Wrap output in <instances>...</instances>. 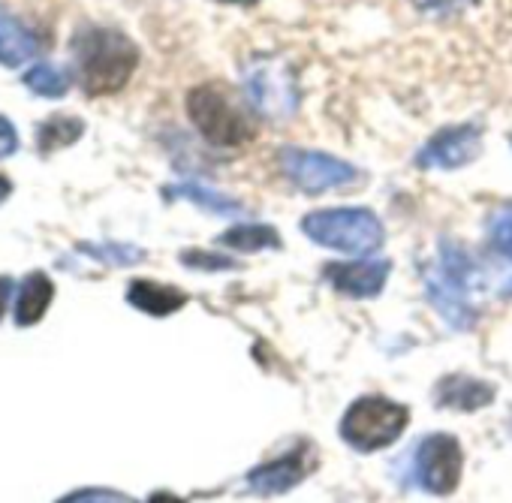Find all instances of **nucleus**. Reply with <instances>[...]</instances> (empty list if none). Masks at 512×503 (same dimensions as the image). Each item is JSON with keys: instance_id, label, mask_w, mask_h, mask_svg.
<instances>
[{"instance_id": "26", "label": "nucleus", "mask_w": 512, "mask_h": 503, "mask_svg": "<svg viewBox=\"0 0 512 503\" xmlns=\"http://www.w3.org/2000/svg\"><path fill=\"white\" fill-rule=\"evenodd\" d=\"M13 290H16L13 278H0V317H4V311H7V302H10Z\"/></svg>"}, {"instance_id": "25", "label": "nucleus", "mask_w": 512, "mask_h": 503, "mask_svg": "<svg viewBox=\"0 0 512 503\" xmlns=\"http://www.w3.org/2000/svg\"><path fill=\"white\" fill-rule=\"evenodd\" d=\"M413 4L425 13H446V10H458L470 4V0H413Z\"/></svg>"}, {"instance_id": "11", "label": "nucleus", "mask_w": 512, "mask_h": 503, "mask_svg": "<svg viewBox=\"0 0 512 503\" xmlns=\"http://www.w3.org/2000/svg\"><path fill=\"white\" fill-rule=\"evenodd\" d=\"M389 263L386 260H365V263H332L326 266V281L350 296V299H371L383 290L386 278H389Z\"/></svg>"}, {"instance_id": "23", "label": "nucleus", "mask_w": 512, "mask_h": 503, "mask_svg": "<svg viewBox=\"0 0 512 503\" xmlns=\"http://www.w3.org/2000/svg\"><path fill=\"white\" fill-rule=\"evenodd\" d=\"M181 263L196 266V269H205V272L235 269V263H232V260H226V257H214V254H202V250H187V254H181Z\"/></svg>"}, {"instance_id": "22", "label": "nucleus", "mask_w": 512, "mask_h": 503, "mask_svg": "<svg viewBox=\"0 0 512 503\" xmlns=\"http://www.w3.org/2000/svg\"><path fill=\"white\" fill-rule=\"evenodd\" d=\"M58 503H136L133 497L121 494V491H109V488H85V491H73Z\"/></svg>"}, {"instance_id": "19", "label": "nucleus", "mask_w": 512, "mask_h": 503, "mask_svg": "<svg viewBox=\"0 0 512 503\" xmlns=\"http://www.w3.org/2000/svg\"><path fill=\"white\" fill-rule=\"evenodd\" d=\"M82 133H85V124H82L79 118H49V121L37 130V145H40L43 151L67 148V145H73Z\"/></svg>"}, {"instance_id": "18", "label": "nucleus", "mask_w": 512, "mask_h": 503, "mask_svg": "<svg viewBox=\"0 0 512 503\" xmlns=\"http://www.w3.org/2000/svg\"><path fill=\"white\" fill-rule=\"evenodd\" d=\"M488 238L494 244L497 254L509 263V272L500 284V296H512V202L500 205L488 217Z\"/></svg>"}, {"instance_id": "1", "label": "nucleus", "mask_w": 512, "mask_h": 503, "mask_svg": "<svg viewBox=\"0 0 512 503\" xmlns=\"http://www.w3.org/2000/svg\"><path fill=\"white\" fill-rule=\"evenodd\" d=\"M79 82L85 94L106 97L121 91L139 67V49L115 28H82L73 40Z\"/></svg>"}, {"instance_id": "6", "label": "nucleus", "mask_w": 512, "mask_h": 503, "mask_svg": "<svg viewBox=\"0 0 512 503\" xmlns=\"http://www.w3.org/2000/svg\"><path fill=\"white\" fill-rule=\"evenodd\" d=\"M244 91L250 106L275 121H284L299 106V88L290 67L278 58H256L244 73Z\"/></svg>"}, {"instance_id": "8", "label": "nucleus", "mask_w": 512, "mask_h": 503, "mask_svg": "<svg viewBox=\"0 0 512 503\" xmlns=\"http://www.w3.org/2000/svg\"><path fill=\"white\" fill-rule=\"evenodd\" d=\"M464 467L461 443L452 434H428L413 452L410 479L431 494H452Z\"/></svg>"}, {"instance_id": "12", "label": "nucleus", "mask_w": 512, "mask_h": 503, "mask_svg": "<svg viewBox=\"0 0 512 503\" xmlns=\"http://www.w3.org/2000/svg\"><path fill=\"white\" fill-rule=\"evenodd\" d=\"M437 404L440 407H452V410H479L494 398V389L488 383H479L467 374H452L446 380H440L437 386Z\"/></svg>"}, {"instance_id": "16", "label": "nucleus", "mask_w": 512, "mask_h": 503, "mask_svg": "<svg viewBox=\"0 0 512 503\" xmlns=\"http://www.w3.org/2000/svg\"><path fill=\"white\" fill-rule=\"evenodd\" d=\"M37 55V40L28 28H22L13 16L0 10V64L22 67Z\"/></svg>"}, {"instance_id": "17", "label": "nucleus", "mask_w": 512, "mask_h": 503, "mask_svg": "<svg viewBox=\"0 0 512 503\" xmlns=\"http://www.w3.org/2000/svg\"><path fill=\"white\" fill-rule=\"evenodd\" d=\"M217 244L244 250V254H256V250H266V247H281V235L266 223H238V226L226 229L217 238Z\"/></svg>"}, {"instance_id": "21", "label": "nucleus", "mask_w": 512, "mask_h": 503, "mask_svg": "<svg viewBox=\"0 0 512 503\" xmlns=\"http://www.w3.org/2000/svg\"><path fill=\"white\" fill-rule=\"evenodd\" d=\"M82 250L103 263H112V266H130V263L145 260V250H139L133 244H82Z\"/></svg>"}, {"instance_id": "27", "label": "nucleus", "mask_w": 512, "mask_h": 503, "mask_svg": "<svg viewBox=\"0 0 512 503\" xmlns=\"http://www.w3.org/2000/svg\"><path fill=\"white\" fill-rule=\"evenodd\" d=\"M13 193V184H10V178H4V175H0V202H4L7 196Z\"/></svg>"}, {"instance_id": "3", "label": "nucleus", "mask_w": 512, "mask_h": 503, "mask_svg": "<svg viewBox=\"0 0 512 503\" xmlns=\"http://www.w3.org/2000/svg\"><path fill=\"white\" fill-rule=\"evenodd\" d=\"M187 115L196 130L217 148H238L253 139L256 127L244 103L220 82H208L190 91Z\"/></svg>"}, {"instance_id": "20", "label": "nucleus", "mask_w": 512, "mask_h": 503, "mask_svg": "<svg viewBox=\"0 0 512 503\" xmlns=\"http://www.w3.org/2000/svg\"><path fill=\"white\" fill-rule=\"evenodd\" d=\"M25 85L40 97H64L70 88V76L64 70H58L55 64H37L28 70Z\"/></svg>"}, {"instance_id": "14", "label": "nucleus", "mask_w": 512, "mask_h": 503, "mask_svg": "<svg viewBox=\"0 0 512 503\" xmlns=\"http://www.w3.org/2000/svg\"><path fill=\"white\" fill-rule=\"evenodd\" d=\"M127 302L151 317H169L172 311L184 308L187 296L175 287H163V284H154V281H133L130 284V293H127Z\"/></svg>"}, {"instance_id": "28", "label": "nucleus", "mask_w": 512, "mask_h": 503, "mask_svg": "<svg viewBox=\"0 0 512 503\" xmlns=\"http://www.w3.org/2000/svg\"><path fill=\"white\" fill-rule=\"evenodd\" d=\"M220 4H235V7H250L256 0H220Z\"/></svg>"}, {"instance_id": "15", "label": "nucleus", "mask_w": 512, "mask_h": 503, "mask_svg": "<svg viewBox=\"0 0 512 503\" xmlns=\"http://www.w3.org/2000/svg\"><path fill=\"white\" fill-rule=\"evenodd\" d=\"M163 193H166V199H187V202L199 205L208 214H220V217H241V214H247V208L238 199H232L226 193H217V190H211L205 184L184 181V184L166 187Z\"/></svg>"}, {"instance_id": "5", "label": "nucleus", "mask_w": 512, "mask_h": 503, "mask_svg": "<svg viewBox=\"0 0 512 503\" xmlns=\"http://www.w3.org/2000/svg\"><path fill=\"white\" fill-rule=\"evenodd\" d=\"M407 407L380 395L359 398L341 419V437L359 452H377L401 437L407 428Z\"/></svg>"}, {"instance_id": "10", "label": "nucleus", "mask_w": 512, "mask_h": 503, "mask_svg": "<svg viewBox=\"0 0 512 503\" xmlns=\"http://www.w3.org/2000/svg\"><path fill=\"white\" fill-rule=\"evenodd\" d=\"M314 461H317L314 446L311 443H299L290 455L275 458L269 464H260L256 470H250L247 488L253 494H284V491H290L296 482H302L311 473Z\"/></svg>"}, {"instance_id": "24", "label": "nucleus", "mask_w": 512, "mask_h": 503, "mask_svg": "<svg viewBox=\"0 0 512 503\" xmlns=\"http://www.w3.org/2000/svg\"><path fill=\"white\" fill-rule=\"evenodd\" d=\"M16 151H19V133H16V127L4 115H0V160L16 154Z\"/></svg>"}, {"instance_id": "9", "label": "nucleus", "mask_w": 512, "mask_h": 503, "mask_svg": "<svg viewBox=\"0 0 512 503\" xmlns=\"http://www.w3.org/2000/svg\"><path fill=\"white\" fill-rule=\"evenodd\" d=\"M482 151V127L479 124H455L434 133L416 154L419 169H461L473 163Z\"/></svg>"}, {"instance_id": "2", "label": "nucleus", "mask_w": 512, "mask_h": 503, "mask_svg": "<svg viewBox=\"0 0 512 503\" xmlns=\"http://www.w3.org/2000/svg\"><path fill=\"white\" fill-rule=\"evenodd\" d=\"M473 275L476 269L470 254L452 241L440 244V260L425 272L428 299L452 329H470L476 323V308L470 305Z\"/></svg>"}, {"instance_id": "13", "label": "nucleus", "mask_w": 512, "mask_h": 503, "mask_svg": "<svg viewBox=\"0 0 512 503\" xmlns=\"http://www.w3.org/2000/svg\"><path fill=\"white\" fill-rule=\"evenodd\" d=\"M52 296H55V287L49 281V275L43 272H31L22 284H19V296H16V323L19 326H34L43 320V314L49 311L52 305Z\"/></svg>"}, {"instance_id": "4", "label": "nucleus", "mask_w": 512, "mask_h": 503, "mask_svg": "<svg viewBox=\"0 0 512 503\" xmlns=\"http://www.w3.org/2000/svg\"><path fill=\"white\" fill-rule=\"evenodd\" d=\"M302 232L332 250H344V254H374L383 244V223L368 208H323L311 211L302 220Z\"/></svg>"}, {"instance_id": "7", "label": "nucleus", "mask_w": 512, "mask_h": 503, "mask_svg": "<svg viewBox=\"0 0 512 503\" xmlns=\"http://www.w3.org/2000/svg\"><path fill=\"white\" fill-rule=\"evenodd\" d=\"M278 163H281V172L305 193H326V190L350 187V184L362 181V172L353 163H344L323 151L284 148Z\"/></svg>"}]
</instances>
